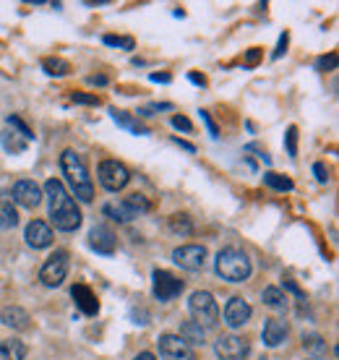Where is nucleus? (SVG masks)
Returning <instances> with one entry per match:
<instances>
[{"label": "nucleus", "mask_w": 339, "mask_h": 360, "mask_svg": "<svg viewBox=\"0 0 339 360\" xmlns=\"http://www.w3.org/2000/svg\"><path fill=\"white\" fill-rule=\"evenodd\" d=\"M45 196H47V207H50V219H53L55 230L60 233H73L79 230L84 217H81V209L76 204V198L68 193V188L63 186V180L50 178L45 183Z\"/></svg>", "instance_id": "1"}, {"label": "nucleus", "mask_w": 339, "mask_h": 360, "mask_svg": "<svg viewBox=\"0 0 339 360\" xmlns=\"http://www.w3.org/2000/svg\"><path fill=\"white\" fill-rule=\"evenodd\" d=\"M60 170H63V175H65V183L71 186L73 193H76L81 201L89 204L91 198H94V186H91L89 170H87L84 160H81L73 149H65V152L60 154Z\"/></svg>", "instance_id": "2"}, {"label": "nucleus", "mask_w": 339, "mask_h": 360, "mask_svg": "<svg viewBox=\"0 0 339 360\" xmlns=\"http://www.w3.org/2000/svg\"><path fill=\"white\" fill-rule=\"evenodd\" d=\"M215 269L227 282H245L250 277V259L245 256V251L235 248V245H227V248L217 253Z\"/></svg>", "instance_id": "3"}, {"label": "nucleus", "mask_w": 339, "mask_h": 360, "mask_svg": "<svg viewBox=\"0 0 339 360\" xmlns=\"http://www.w3.org/2000/svg\"><path fill=\"white\" fill-rule=\"evenodd\" d=\"M188 308H191V316H193V324H198L201 329H212V326L219 324V306L212 292L206 290H198L191 295L188 300Z\"/></svg>", "instance_id": "4"}, {"label": "nucleus", "mask_w": 339, "mask_h": 360, "mask_svg": "<svg viewBox=\"0 0 339 360\" xmlns=\"http://www.w3.org/2000/svg\"><path fill=\"white\" fill-rule=\"evenodd\" d=\"M99 183L105 186L108 191L117 193V191H123L128 186V180H131V172L125 167L123 162H117V160H105V162H99Z\"/></svg>", "instance_id": "5"}, {"label": "nucleus", "mask_w": 339, "mask_h": 360, "mask_svg": "<svg viewBox=\"0 0 339 360\" xmlns=\"http://www.w3.org/2000/svg\"><path fill=\"white\" fill-rule=\"evenodd\" d=\"M65 274H68V251H55L39 269V279L45 288H60Z\"/></svg>", "instance_id": "6"}, {"label": "nucleus", "mask_w": 339, "mask_h": 360, "mask_svg": "<svg viewBox=\"0 0 339 360\" xmlns=\"http://www.w3.org/2000/svg\"><path fill=\"white\" fill-rule=\"evenodd\" d=\"M157 345H160L162 360H198L193 347L183 342L178 334H162Z\"/></svg>", "instance_id": "7"}, {"label": "nucleus", "mask_w": 339, "mask_h": 360, "mask_svg": "<svg viewBox=\"0 0 339 360\" xmlns=\"http://www.w3.org/2000/svg\"><path fill=\"white\" fill-rule=\"evenodd\" d=\"M154 295L160 297L162 303H167L172 297H178L183 292V279H178L172 271L167 269H154Z\"/></svg>", "instance_id": "8"}, {"label": "nucleus", "mask_w": 339, "mask_h": 360, "mask_svg": "<svg viewBox=\"0 0 339 360\" xmlns=\"http://www.w3.org/2000/svg\"><path fill=\"white\" fill-rule=\"evenodd\" d=\"M215 352L219 360H245L250 355V345L245 342L243 337L227 334V337H219V340H217Z\"/></svg>", "instance_id": "9"}, {"label": "nucleus", "mask_w": 339, "mask_h": 360, "mask_svg": "<svg viewBox=\"0 0 339 360\" xmlns=\"http://www.w3.org/2000/svg\"><path fill=\"white\" fill-rule=\"evenodd\" d=\"M172 262L178 264V266H183V269H188V271L204 269L206 248H204V245H196V243L180 245V248H175V251H172Z\"/></svg>", "instance_id": "10"}, {"label": "nucleus", "mask_w": 339, "mask_h": 360, "mask_svg": "<svg viewBox=\"0 0 339 360\" xmlns=\"http://www.w3.org/2000/svg\"><path fill=\"white\" fill-rule=\"evenodd\" d=\"M11 198H13V204H21V207H27V209H34L37 204L42 201V188L37 186L34 180H18V183H13Z\"/></svg>", "instance_id": "11"}, {"label": "nucleus", "mask_w": 339, "mask_h": 360, "mask_svg": "<svg viewBox=\"0 0 339 360\" xmlns=\"http://www.w3.org/2000/svg\"><path fill=\"white\" fill-rule=\"evenodd\" d=\"M250 314H253V311H250V306L241 295L230 297L227 306H224V321H227V326H232V329H241L243 324H248Z\"/></svg>", "instance_id": "12"}, {"label": "nucleus", "mask_w": 339, "mask_h": 360, "mask_svg": "<svg viewBox=\"0 0 339 360\" xmlns=\"http://www.w3.org/2000/svg\"><path fill=\"white\" fill-rule=\"evenodd\" d=\"M24 238H27V245H32V248H47V245H53L55 235H53V227L47 225V222L34 219V222H29L27 225Z\"/></svg>", "instance_id": "13"}, {"label": "nucleus", "mask_w": 339, "mask_h": 360, "mask_svg": "<svg viewBox=\"0 0 339 360\" xmlns=\"http://www.w3.org/2000/svg\"><path fill=\"white\" fill-rule=\"evenodd\" d=\"M89 245L102 256H113L115 253V233L105 225H94L89 233Z\"/></svg>", "instance_id": "14"}, {"label": "nucleus", "mask_w": 339, "mask_h": 360, "mask_svg": "<svg viewBox=\"0 0 339 360\" xmlns=\"http://www.w3.org/2000/svg\"><path fill=\"white\" fill-rule=\"evenodd\" d=\"M71 295H73V300H76V308H79L84 316L99 314V303H97V297H94V292H91V288H87V285H73Z\"/></svg>", "instance_id": "15"}, {"label": "nucleus", "mask_w": 339, "mask_h": 360, "mask_svg": "<svg viewBox=\"0 0 339 360\" xmlns=\"http://www.w3.org/2000/svg\"><path fill=\"white\" fill-rule=\"evenodd\" d=\"M0 321L8 326V329H16V332H27L32 326V316L18 306H6L3 314H0Z\"/></svg>", "instance_id": "16"}, {"label": "nucleus", "mask_w": 339, "mask_h": 360, "mask_svg": "<svg viewBox=\"0 0 339 360\" xmlns=\"http://www.w3.org/2000/svg\"><path fill=\"white\" fill-rule=\"evenodd\" d=\"M287 324L285 321H279V319H269L267 324H264V332H261V337H264V345L267 347H277V345H282L287 340Z\"/></svg>", "instance_id": "17"}, {"label": "nucleus", "mask_w": 339, "mask_h": 360, "mask_svg": "<svg viewBox=\"0 0 339 360\" xmlns=\"http://www.w3.org/2000/svg\"><path fill=\"white\" fill-rule=\"evenodd\" d=\"M18 225V212H16V204H13V198H11L8 191L0 188V227H11Z\"/></svg>", "instance_id": "18"}, {"label": "nucleus", "mask_w": 339, "mask_h": 360, "mask_svg": "<svg viewBox=\"0 0 339 360\" xmlns=\"http://www.w3.org/2000/svg\"><path fill=\"white\" fill-rule=\"evenodd\" d=\"M105 214L113 217L115 222H131L139 217V212L128 201H113V204H105Z\"/></svg>", "instance_id": "19"}, {"label": "nucleus", "mask_w": 339, "mask_h": 360, "mask_svg": "<svg viewBox=\"0 0 339 360\" xmlns=\"http://www.w3.org/2000/svg\"><path fill=\"white\" fill-rule=\"evenodd\" d=\"M110 112H113V120H115L120 128H125V131H131V134H136V136H146V128H143L131 112H123V110H110Z\"/></svg>", "instance_id": "20"}, {"label": "nucleus", "mask_w": 339, "mask_h": 360, "mask_svg": "<svg viewBox=\"0 0 339 360\" xmlns=\"http://www.w3.org/2000/svg\"><path fill=\"white\" fill-rule=\"evenodd\" d=\"M0 141H3V149H6L8 154L27 152V146H29L27 139H24V136H18V134H13V131H3V134H0Z\"/></svg>", "instance_id": "21"}, {"label": "nucleus", "mask_w": 339, "mask_h": 360, "mask_svg": "<svg viewBox=\"0 0 339 360\" xmlns=\"http://www.w3.org/2000/svg\"><path fill=\"white\" fill-rule=\"evenodd\" d=\"M178 337L186 345H204L206 332L198 324H193V321H186V324L180 326V334H178Z\"/></svg>", "instance_id": "22"}, {"label": "nucleus", "mask_w": 339, "mask_h": 360, "mask_svg": "<svg viewBox=\"0 0 339 360\" xmlns=\"http://www.w3.org/2000/svg\"><path fill=\"white\" fill-rule=\"evenodd\" d=\"M24 355H27L24 342H18V340L0 342V360H24Z\"/></svg>", "instance_id": "23"}, {"label": "nucleus", "mask_w": 339, "mask_h": 360, "mask_svg": "<svg viewBox=\"0 0 339 360\" xmlns=\"http://www.w3.org/2000/svg\"><path fill=\"white\" fill-rule=\"evenodd\" d=\"M261 300H264V306L271 308V311H285L287 308V295L279 288H267L264 295H261Z\"/></svg>", "instance_id": "24"}, {"label": "nucleus", "mask_w": 339, "mask_h": 360, "mask_svg": "<svg viewBox=\"0 0 339 360\" xmlns=\"http://www.w3.org/2000/svg\"><path fill=\"white\" fill-rule=\"evenodd\" d=\"M303 347L313 355V360L326 358V342H324L319 334H305L303 337Z\"/></svg>", "instance_id": "25"}, {"label": "nucleus", "mask_w": 339, "mask_h": 360, "mask_svg": "<svg viewBox=\"0 0 339 360\" xmlns=\"http://www.w3.org/2000/svg\"><path fill=\"white\" fill-rule=\"evenodd\" d=\"M42 68H45L50 76H65V73L71 71L68 60H63V58H45V60H42Z\"/></svg>", "instance_id": "26"}, {"label": "nucleus", "mask_w": 339, "mask_h": 360, "mask_svg": "<svg viewBox=\"0 0 339 360\" xmlns=\"http://www.w3.org/2000/svg\"><path fill=\"white\" fill-rule=\"evenodd\" d=\"M170 230L180 235H191L193 233V225H191V217L188 214H172L170 217Z\"/></svg>", "instance_id": "27"}, {"label": "nucleus", "mask_w": 339, "mask_h": 360, "mask_svg": "<svg viewBox=\"0 0 339 360\" xmlns=\"http://www.w3.org/2000/svg\"><path fill=\"white\" fill-rule=\"evenodd\" d=\"M264 183L269 188H277V191H293V180L285 178V175H277V172H264Z\"/></svg>", "instance_id": "28"}, {"label": "nucleus", "mask_w": 339, "mask_h": 360, "mask_svg": "<svg viewBox=\"0 0 339 360\" xmlns=\"http://www.w3.org/2000/svg\"><path fill=\"white\" fill-rule=\"evenodd\" d=\"M105 45L110 47H123V50H134V39L131 37H115V34H108L105 39H102Z\"/></svg>", "instance_id": "29"}, {"label": "nucleus", "mask_w": 339, "mask_h": 360, "mask_svg": "<svg viewBox=\"0 0 339 360\" xmlns=\"http://www.w3.org/2000/svg\"><path fill=\"white\" fill-rule=\"evenodd\" d=\"M285 146L290 157H298V126H290L285 134Z\"/></svg>", "instance_id": "30"}, {"label": "nucleus", "mask_w": 339, "mask_h": 360, "mask_svg": "<svg viewBox=\"0 0 339 360\" xmlns=\"http://www.w3.org/2000/svg\"><path fill=\"white\" fill-rule=\"evenodd\" d=\"M8 126H13L18 131V136H24V139H27V141H32V139H34V134H32V128L27 126V123H24V120H21V117H16V115H11L8 117Z\"/></svg>", "instance_id": "31"}, {"label": "nucleus", "mask_w": 339, "mask_h": 360, "mask_svg": "<svg viewBox=\"0 0 339 360\" xmlns=\"http://www.w3.org/2000/svg\"><path fill=\"white\" fill-rule=\"evenodd\" d=\"M316 68H319V71H334V68H337V53H329V55H324V58H319V60H316Z\"/></svg>", "instance_id": "32"}, {"label": "nucleus", "mask_w": 339, "mask_h": 360, "mask_svg": "<svg viewBox=\"0 0 339 360\" xmlns=\"http://www.w3.org/2000/svg\"><path fill=\"white\" fill-rule=\"evenodd\" d=\"M125 201H128V204H131L136 212H149V209H152V204H149V201H146L143 196H139V193H131V196L125 198Z\"/></svg>", "instance_id": "33"}, {"label": "nucleus", "mask_w": 339, "mask_h": 360, "mask_svg": "<svg viewBox=\"0 0 339 360\" xmlns=\"http://www.w3.org/2000/svg\"><path fill=\"white\" fill-rule=\"evenodd\" d=\"M71 102H79V105H99V97H94V94H79V91H73Z\"/></svg>", "instance_id": "34"}, {"label": "nucleus", "mask_w": 339, "mask_h": 360, "mask_svg": "<svg viewBox=\"0 0 339 360\" xmlns=\"http://www.w3.org/2000/svg\"><path fill=\"white\" fill-rule=\"evenodd\" d=\"M172 126L178 128V131H186V134H191V131H193V123H191L186 115H175V117H172Z\"/></svg>", "instance_id": "35"}, {"label": "nucleus", "mask_w": 339, "mask_h": 360, "mask_svg": "<svg viewBox=\"0 0 339 360\" xmlns=\"http://www.w3.org/2000/svg\"><path fill=\"white\" fill-rule=\"evenodd\" d=\"M201 120L206 123V128H209V134H212V139H217V136H219V131H217L215 120H212V115H209L206 110H201Z\"/></svg>", "instance_id": "36"}, {"label": "nucleus", "mask_w": 339, "mask_h": 360, "mask_svg": "<svg viewBox=\"0 0 339 360\" xmlns=\"http://www.w3.org/2000/svg\"><path fill=\"white\" fill-rule=\"evenodd\" d=\"M172 105H167V102H154V105H149V108L141 110V115H154L157 110H170Z\"/></svg>", "instance_id": "37"}, {"label": "nucleus", "mask_w": 339, "mask_h": 360, "mask_svg": "<svg viewBox=\"0 0 339 360\" xmlns=\"http://www.w3.org/2000/svg\"><path fill=\"white\" fill-rule=\"evenodd\" d=\"M313 172H316V180H319V183H326V180H329V172H326V167H324L321 162L313 165Z\"/></svg>", "instance_id": "38"}, {"label": "nucleus", "mask_w": 339, "mask_h": 360, "mask_svg": "<svg viewBox=\"0 0 339 360\" xmlns=\"http://www.w3.org/2000/svg\"><path fill=\"white\" fill-rule=\"evenodd\" d=\"M287 39H290V37H287V32L282 37H279V45H277V50H274V55H271L274 60H277V58H282V53L287 50Z\"/></svg>", "instance_id": "39"}, {"label": "nucleus", "mask_w": 339, "mask_h": 360, "mask_svg": "<svg viewBox=\"0 0 339 360\" xmlns=\"http://www.w3.org/2000/svg\"><path fill=\"white\" fill-rule=\"evenodd\" d=\"M259 58H261L259 47H253V50H248V55H245V60H243V63H245V65H256V63H259Z\"/></svg>", "instance_id": "40"}, {"label": "nucleus", "mask_w": 339, "mask_h": 360, "mask_svg": "<svg viewBox=\"0 0 339 360\" xmlns=\"http://www.w3.org/2000/svg\"><path fill=\"white\" fill-rule=\"evenodd\" d=\"M149 79H152V82H157V84H170V82H172V76H170V73H152Z\"/></svg>", "instance_id": "41"}, {"label": "nucleus", "mask_w": 339, "mask_h": 360, "mask_svg": "<svg viewBox=\"0 0 339 360\" xmlns=\"http://www.w3.org/2000/svg\"><path fill=\"white\" fill-rule=\"evenodd\" d=\"M87 82H89L91 86H105V84H108V76H102V73H99V76H89Z\"/></svg>", "instance_id": "42"}, {"label": "nucleus", "mask_w": 339, "mask_h": 360, "mask_svg": "<svg viewBox=\"0 0 339 360\" xmlns=\"http://www.w3.org/2000/svg\"><path fill=\"white\" fill-rule=\"evenodd\" d=\"M172 141H175V144H178L180 149H186V152H191V154L196 152V146H193V144H188V141H180V139H172Z\"/></svg>", "instance_id": "43"}, {"label": "nucleus", "mask_w": 339, "mask_h": 360, "mask_svg": "<svg viewBox=\"0 0 339 360\" xmlns=\"http://www.w3.org/2000/svg\"><path fill=\"white\" fill-rule=\"evenodd\" d=\"M134 360H157V355H154V352H139Z\"/></svg>", "instance_id": "44"}, {"label": "nucleus", "mask_w": 339, "mask_h": 360, "mask_svg": "<svg viewBox=\"0 0 339 360\" xmlns=\"http://www.w3.org/2000/svg\"><path fill=\"white\" fill-rule=\"evenodd\" d=\"M188 79H191L193 84H201V86H206V79H204V76H198V73H191Z\"/></svg>", "instance_id": "45"}, {"label": "nucleus", "mask_w": 339, "mask_h": 360, "mask_svg": "<svg viewBox=\"0 0 339 360\" xmlns=\"http://www.w3.org/2000/svg\"><path fill=\"white\" fill-rule=\"evenodd\" d=\"M261 360H269V358H261Z\"/></svg>", "instance_id": "46"}, {"label": "nucleus", "mask_w": 339, "mask_h": 360, "mask_svg": "<svg viewBox=\"0 0 339 360\" xmlns=\"http://www.w3.org/2000/svg\"><path fill=\"white\" fill-rule=\"evenodd\" d=\"M308 360H313V358H308Z\"/></svg>", "instance_id": "47"}]
</instances>
